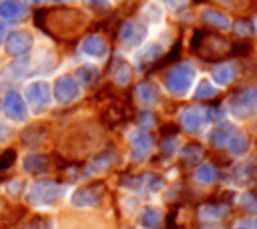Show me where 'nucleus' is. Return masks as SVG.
Returning <instances> with one entry per match:
<instances>
[{"mask_svg": "<svg viewBox=\"0 0 257 229\" xmlns=\"http://www.w3.org/2000/svg\"><path fill=\"white\" fill-rule=\"evenodd\" d=\"M32 36L30 32L26 30H12L4 36V48H6V54L12 56V58H18V56H24L30 48H32Z\"/></svg>", "mask_w": 257, "mask_h": 229, "instance_id": "1", "label": "nucleus"}, {"mask_svg": "<svg viewBox=\"0 0 257 229\" xmlns=\"http://www.w3.org/2000/svg\"><path fill=\"white\" fill-rule=\"evenodd\" d=\"M2 106H4L6 117H8L10 121H14V123H22V121L28 117L26 102H24V98L20 96V92H16V90H8V92L4 94Z\"/></svg>", "mask_w": 257, "mask_h": 229, "instance_id": "2", "label": "nucleus"}, {"mask_svg": "<svg viewBox=\"0 0 257 229\" xmlns=\"http://www.w3.org/2000/svg\"><path fill=\"white\" fill-rule=\"evenodd\" d=\"M24 94H26V100L34 106V108H44L50 100V88L44 80H36V82H30L26 88H24Z\"/></svg>", "mask_w": 257, "mask_h": 229, "instance_id": "3", "label": "nucleus"}, {"mask_svg": "<svg viewBox=\"0 0 257 229\" xmlns=\"http://www.w3.org/2000/svg\"><path fill=\"white\" fill-rule=\"evenodd\" d=\"M26 16V6L22 0H0V20L18 22Z\"/></svg>", "mask_w": 257, "mask_h": 229, "instance_id": "4", "label": "nucleus"}, {"mask_svg": "<svg viewBox=\"0 0 257 229\" xmlns=\"http://www.w3.org/2000/svg\"><path fill=\"white\" fill-rule=\"evenodd\" d=\"M60 195V189L52 183H36L30 191V201L32 203H50Z\"/></svg>", "mask_w": 257, "mask_h": 229, "instance_id": "5", "label": "nucleus"}, {"mask_svg": "<svg viewBox=\"0 0 257 229\" xmlns=\"http://www.w3.org/2000/svg\"><path fill=\"white\" fill-rule=\"evenodd\" d=\"M54 96L58 102H70L76 96V84L68 76H60L54 84Z\"/></svg>", "mask_w": 257, "mask_h": 229, "instance_id": "6", "label": "nucleus"}, {"mask_svg": "<svg viewBox=\"0 0 257 229\" xmlns=\"http://www.w3.org/2000/svg\"><path fill=\"white\" fill-rule=\"evenodd\" d=\"M28 70H30V58H16L8 68H6V78H22V76H28Z\"/></svg>", "mask_w": 257, "mask_h": 229, "instance_id": "7", "label": "nucleus"}, {"mask_svg": "<svg viewBox=\"0 0 257 229\" xmlns=\"http://www.w3.org/2000/svg\"><path fill=\"white\" fill-rule=\"evenodd\" d=\"M22 167H24V171H28V173H40V171H44V169L48 167V161H46L44 155L30 153V155L24 157Z\"/></svg>", "mask_w": 257, "mask_h": 229, "instance_id": "8", "label": "nucleus"}, {"mask_svg": "<svg viewBox=\"0 0 257 229\" xmlns=\"http://www.w3.org/2000/svg\"><path fill=\"white\" fill-rule=\"evenodd\" d=\"M10 135H12L10 127H8V125H2V123H0V143H6V141L10 139Z\"/></svg>", "mask_w": 257, "mask_h": 229, "instance_id": "9", "label": "nucleus"}, {"mask_svg": "<svg viewBox=\"0 0 257 229\" xmlns=\"http://www.w3.org/2000/svg\"><path fill=\"white\" fill-rule=\"evenodd\" d=\"M4 36H6V30H4V26L0 24V46L4 44Z\"/></svg>", "mask_w": 257, "mask_h": 229, "instance_id": "10", "label": "nucleus"}, {"mask_svg": "<svg viewBox=\"0 0 257 229\" xmlns=\"http://www.w3.org/2000/svg\"><path fill=\"white\" fill-rule=\"evenodd\" d=\"M26 2H30V4H42L44 0H26Z\"/></svg>", "mask_w": 257, "mask_h": 229, "instance_id": "11", "label": "nucleus"}, {"mask_svg": "<svg viewBox=\"0 0 257 229\" xmlns=\"http://www.w3.org/2000/svg\"><path fill=\"white\" fill-rule=\"evenodd\" d=\"M0 110H2V104H0Z\"/></svg>", "mask_w": 257, "mask_h": 229, "instance_id": "12", "label": "nucleus"}]
</instances>
